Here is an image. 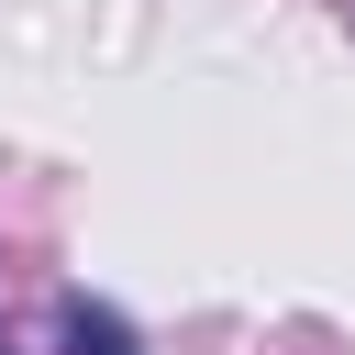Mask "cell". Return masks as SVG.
Returning <instances> with one entry per match:
<instances>
[{"mask_svg":"<svg viewBox=\"0 0 355 355\" xmlns=\"http://www.w3.org/2000/svg\"><path fill=\"white\" fill-rule=\"evenodd\" d=\"M55 333H67V355H144V344H133V322H122L111 300H67V311H55Z\"/></svg>","mask_w":355,"mask_h":355,"instance_id":"cell-1","label":"cell"}]
</instances>
